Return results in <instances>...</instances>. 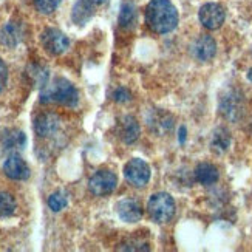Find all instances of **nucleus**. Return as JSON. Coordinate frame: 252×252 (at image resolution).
Masks as SVG:
<instances>
[{"instance_id": "4", "label": "nucleus", "mask_w": 252, "mask_h": 252, "mask_svg": "<svg viewBox=\"0 0 252 252\" xmlns=\"http://www.w3.org/2000/svg\"><path fill=\"white\" fill-rule=\"evenodd\" d=\"M118 186L116 175L110 170H97L89 180V189L96 196L110 195Z\"/></svg>"}, {"instance_id": "16", "label": "nucleus", "mask_w": 252, "mask_h": 252, "mask_svg": "<svg viewBox=\"0 0 252 252\" xmlns=\"http://www.w3.org/2000/svg\"><path fill=\"white\" fill-rule=\"evenodd\" d=\"M121 136H123L126 144H133V142L139 138V124L133 116L124 118Z\"/></svg>"}, {"instance_id": "7", "label": "nucleus", "mask_w": 252, "mask_h": 252, "mask_svg": "<svg viewBox=\"0 0 252 252\" xmlns=\"http://www.w3.org/2000/svg\"><path fill=\"white\" fill-rule=\"evenodd\" d=\"M201 25L207 30H218L226 19L224 8L218 3H206L200 8L198 13Z\"/></svg>"}, {"instance_id": "22", "label": "nucleus", "mask_w": 252, "mask_h": 252, "mask_svg": "<svg viewBox=\"0 0 252 252\" xmlns=\"http://www.w3.org/2000/svg\"><path fill=\"white\" fill-rule=\"evenodd\" d=\"M113 101L115 102H119V104H124V102H128L131 99V94L127 89H124V87H119V89H116L112 94Z\"/></svg>"}, {"instance_id": "25", "label": "nucleus", "mask_w": 252, "mask_h": 252, "mask_svg": "<svg viewBox=\"0 0 252 252\" xmlns=\"http://www.w3.org/2000/svg\"><path fill=\"white\" fill-rule=\"evenodd\" d=\"M248 79H249V81L252 82V68H251V70L248 71Z\"/></svg>"}, {"instance_id": "19", "label": "nucleus", "mask_w": 252, "mask_h": 252, "mask_svg": "<svg viewBox=\"0 0 252 252\" xmlns=\"http://www.w3.org/2000/svg\"><path fill=\"white\" fill-rule=\"evenodd\" d=\"M16 200L14 196L8 192H0V218L11 217L16 212Z\"/></svg>"}, {"instance_id": "10", "label": "nucleus", "mask_w": 252, "mask_h": 252, "mask_svg": "<svg viewBox=\"0 0 252 252\" xmlns=\"http://www.w3.org/2000/svg\"><path fill=\"white\" fill-rule=\"evenodd\" d=\"M192 54L195 59H198L201 62H207L214 59L217 54V43L214 37L207 34L196 37L192 43Z\"/></svg>"}, {"instance_id": "8", "label": "nucleus", "mask_w": 252, "mask_h": 252, "mask_svg": "<svg viewBox=\"0 0 252 252\" xmlns=\"http://www.w3.org/2000/svg\"><path fill=\"white\" fill-rule=\"evenodd\" d=\"M61 127V118L56 113H40L34 119V130L40 138H50L58 133Z\"/></svg>"}, {"instance_id": "14", "label": "nucleus", "mask_w": 252, "mask_h": 252, "mask_svg": "<svg viewBox=\"0 0 252 252\" xmlns=\"http://www.w3.org/2000/svg\"><path fill=\"white\" fill-rule=\"evenodd\" d=\"M229 146H231V135H229V131L223 127L217 128L211 139L212 152L217 153V155H221V153H224L229 149Z\"/></svg>"}, {"instance_id": "21", "label": "nucleus", "mask_w": 252, "mask_h": 252, "mask_svg": "<svg viewBox=\"0 0 252 252\" xmlns=\"http://www.w3.org/2000/svg\"><path fill=\"white\" fill-rule=\"evenodd\" d=\"M62 0H34V6L40 14H51L58 9Z\"/></svg>"}, {"instance_id": "15", "label": "nucleus", "mask_w": 252, "mask_h": 252, "mask_svg": "<svg viewBox=\"0 0 252 252\" xmlns=\"http://www.w3.org/2000/svg\"><path fill=\"white\" fill-rule=\"evenodd\" d=\"M93 16V2L92 0H78L73 8V20L78 25H84Z\"/></svg>"}, {"instance_id": "24", "label": "nucleus", "mask_w": 252, "mask_h": 252, "mask_svg": "<svg viewBox=\"0 0 252 252\" xmlns=\"http://www.w3.org/2000/svg\"><path fill=\"white\" fill-rule=\"evenodd\" d=\"M93 5H104L105 2H108V0H92Z\"/></svg>"}, {"instance_id": "23", "label": "nucleus", "mask_w": 252, "mask_h": 252, "mask_svg": "<svg viewBox=\"0 0 252 252\" xmlns=\"http://www.w3.org/2000/svg\"><path fill=\"white\" fill-rule=\"evenodd\" d=\"M6 78H8L6 67H5V63L2 62V59H0V92L3 90V87L6 84Z\"/></svg>"}, {"instance_id": "18", "label": "nucleus", "mask_w": 252, "mask_h": 252, "mask_svg": "<svg viewBox=\"0 0 252 252\" xmlns=\"http://www.w3.org/2000/svg\"><path fill=\"white\" fill-rule=\"evenodd\" d=\"M118 22H119V27L124 28V30H128L135 25L136 22V8L131 2H124L123 6H121V11H119V17H118Z\"/></svg>"}, {"instance_id": "2", "label": "nucleus", "mask_w": 252, "mask_h": 252, "mask_svg": "<svg viewBox=\"0 0 252 252\" xmlns=\"http://www.w3.org/2000/svg\"><path fill=\"white\" fill-rule=\"evenodd\" d=\"M79 101V93L76 87L63 78L56 79L53 84L45 85L40 93L42 104H59L65 107H74Z\"/></svg>"}, {"instance_id": "9", "label": "nucleus", "mask_w": 252, "mask_h": 252, "mask_svg": "<svg viewBox=\"0 0 252 252\" xmlns=\"http://www.w3.org/2000/svg\"><path fill=\"white\" fill-rule=\"evenodd\" d=\"M3 172L8 178L14 181H24L30 177V167L24 158L19 155H9L3 162Z\"/></svg>"}, {"instance_id": "11", "label": "nucleus", "mask_w": 252, "mask_h": 252, "mask_svg": "<svg viewBox=\"0 0 252 252\" xmlns=\"http://www.w3.org/2000/svg\"><path fill=\"white\" fill-rule=\"evenodd\" d=\"M118 215L126 223H136L142 217V209L136 200H123L118 203Z\"/></svg>"}, {"instance_id": "1", "label": "nucleus", "mask_w": 252, "mask_h": 252, "mask_svg": "<svg viewBox=\"0 0 252 252\" xmlns=\"http://www.w3.org/2000/svg\"><path fill=\"white\" fill-rule=\"evenodd\" d=\"M146 22L153 32L166 34L177 28L178 11L170 0H150L146 8Z\"/></svg>"}, {"instance_id": "12", "label": "nucleus", "mask_w": 252, "mask_h": 252, "mask_svg": "<svg viewBox=\"0 0 252 252\" xmlns=\"http://www.w3.org/2000/svg\"><path fill=\"white\" fill-rule=\"evenodd\" d=\"M22 37H24V30H22V25H19L17 22H8L0 30V43H3V45L9 48L19 45Z\"/></svg>"}, {"instance_id": "6", "label": "nucleus", "mask_w": 252, "mask_h": 252, "mask_svg": "<svg viewBox=\"0 0 252 252\" xmlns=\"http://www.w3.org/2000/svg\"><path fill=\"white\" fill-rule=\"evenodd\" d=\"M40 42H42L43 48H45L50 54H53V56H59V54L65 53L67 48L70 47L68 37L56 28H48L43 31L40 36Z\"/></svg>"}, {"instance_id": "13", "label": "nucleus", "mask_w": 252, "mask_h": 252, "mask_svg": "<svg viewBox=\"0 0 252 252\" xmlns=\"http://www.w3.org/2000/svg\"><path fill=\"white\" fill-rule=\"evenodd\" d=\"M195 178L203 186H212L218 181V178H220V173H218V169L214 166V164L201 162L195 167Z\"/></svg>"}, {"instance_id": "5", "label": "nucleus", "mask_w": 252, "mask_h": 252, "mask_svg": "<svg viewBox=\"0 0 252 252\" xmlns=\"http://www.w3.org/2000/svg\"><path fill=\"white\" fill-rule=\"evenodd\" d=\"M124 177L133 188H144L150 180L149 164L138 158L130 159L124 167Z\"/></svg>"}, {"instance_id": "20", "label": "nucleus", "mask_w": 252, "mask_h": 252, "mask_svg": "<svg viewBox=\"0 0 252 252\" xmlns=\"http://www.w3.org/2000/svg\"><path fill=\"white\" fill-rule=\"evenodd\" d=\"M67 204H68V196L62 190L51 193L50 198H48V206L53 212H61Z\"/></svg>"}, {"instance_id": "17", "label": "nucleus", "mask_w": 252, "mask_h": 252, "mask_svg": "<svg viewBox=\"0 0 252 252\" xmlns=\"http://www.w3.org/2000/svg\"><path fill=\"white\" fill-rule=\"evenodd\" d=\"M27 138L25 133L20 130H8L6 133L2 138V144L5 150H16V149H22L25 146Z\"/></svg>"}, {"instance_id": "3", "label": "nucleus", "mask_w": 252, "mask_h": 252, "mask_svg": "<svg viewBox=\"0 0 252 252\" xmlns=\"http://www.w3.org/2000/svg\"><path fill=\"white\" fill-rule=\"evenodd\" d=\"M149 214L152 217L153 221H157L159 224L170 221L173 215H175V201L173 198L166 193V192H159L150 196L149 200Z\"/></svg>"}]
</instances>
